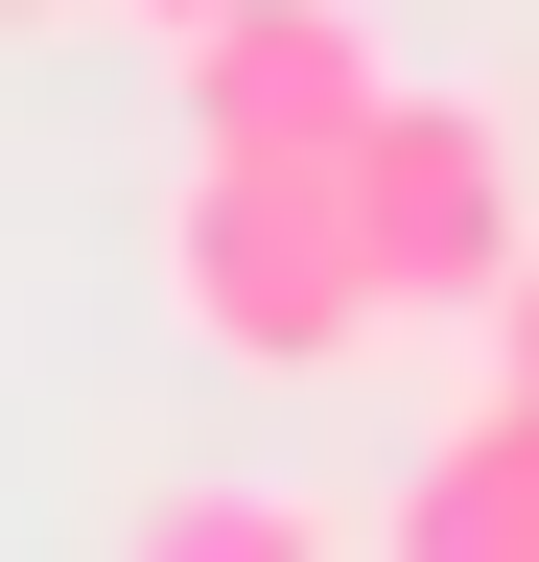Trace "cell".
Returning <instances> with one entry per match:
<instances>
[{
	"label": "cell",
	"instance_id": "obj_1",
	"mask_svg": "<svg viewBox=\"0 0 539 562\" xmlns=\"http://www.w3.org/2000/svg\"><path fill=\"white\" fill-rule=\"evenodd\" d=\"M165 305L235 375H352V351H398V281L352 235V188L328 165H235V140H188V188H165Z\"/></svg>",
	"mask_w": 539,
	"mask_h": 562
},
{
	"label": "cell",
	"instance_id": "obj_2",
	"mask_svg": "<svg viewBox=\"0 0 539 562\" xmlns=\"http://www.w3.org/2000/svg\"><path fill=\"white\" fill-rule=\"evenodd\" d=\"M328 188H352V235H375V281H398V328H493V305H516V258H539L516 140L469 117V94H398Z\"/></svg>",
	"mask_w": 539,
	"mask_h": 562
},
{
	"label": "cell",
	"instance_id": "obj_3",
	"mask_svg": "<svg viewBox=\"0 0 539 562\" xmlns=\"http://www.w3.org/2000/svg\"><path fill=\"white\" fill-rule=\"evenodd\" d=\"M398 94L423 70L375 47V0H235V24H188V140H235V165H352Z\"/></svg>",
	"mask_w": 539,
	"mask_h": 562
},
{
	"label": "cell",
	"instance_id": "obj_4",
	"mask_svg": "<svg viewBox=\"0 0 539 562\" xmlns=\"http://www.w3.org/2000/svg\"><path fill=\"white\" fill-rule=\"evenodd\" d=\"M375 562H539V398H516V375H469V398L423 422V469H398Z\"/></svg>",
	"mask_w": 539,
	"mask_h": 562
},
{
	"label": "cell",
	"instance_id": "obj_5",
	"mask_svg": "<svg viewBox=\"0 0 539 562\" xmlns=\"http://www.w3.org/2000/svg\"><path fill=\"white\" fill-rule=\"evenodd\" d=\"M117 562H375L328 492H258V469H212V492H142V539Z\"/></svg>",
	"mask_w": 539,
	"mask_h": 562
},
{
	"label": "cell",
	"instance_id": "obj_6",
	"mask_svg": "<svg viewBox=\"0 0 539 562\" xmlns=\"http://www.w3.org/2000/svg\"><path fill=\"white\" fill-rule=\"evenodd\" d=\"M493 375H516V398H539V258H516V305H493Z\"/></svg>",
	"mask_w": 539,
	"mask_h": 562
},
{
	"label": "cell",
	"instance_id": "obj_7",
	"mask_svg": "<svg viewBox=\"0 0 539 562\" xmlns=\"http://www.w3.org/2000/svg\"><path fill=\"white\" fill-rule=\"evenodd\" d=\"M47 24H117V0H0V47H47Z\"/></svg>",
	"mask_w": 539,
	"mask_h": 562
},
{
	"label": "cell",
	"instance_id": "obj_8",
	"mask_svg": "<svg viewBox=\"0 0 539 562\" xmlns=\"http://www.w3.org/2000/svg\"><path fill=\"white\" fill-rule=\"evenodd\" d=\"M117 24H165V47H188V24H235V0H117Z\"/></svg>",
	"mask_w": 539,
	"mask_h": 562
}]
</instances>
